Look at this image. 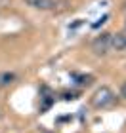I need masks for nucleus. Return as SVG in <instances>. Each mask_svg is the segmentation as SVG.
<instances>
[{
  "label": "nucleus",
  "mask_w": 126,
  "mask_h": 133,
  "mask_svg": "<svg viewBox=\"0 0 126 133\" xmlns=\"http://www.w3.org/2000/svg\"><path fill=\"white\" fill-rule=\"evenodd\" d=\"M117 103V95L113 93L111 88L107 86H101L98 88L95 91L92 93V97H90V105L94 108H109Z\"/></svg>",
  "instance_id": "nucleus-1"
},
{
  "label": "nucleus",
  "mask_w": 126,
  "mask_h": 133,
  "mask_svg": "<svg viewBox=\"0 0 126 133\" xmlns=\"http://www.w3.org/2000/svg\"><path fill=\"white\" fill-rule=\"evenodd\" d=\"M109 50H111V34L101 32L99 36H95V40L92 42V51L95 55H105Z\"/></svg>",
  "instance_id": "nucleus-2"
},
{
  "label": "nucleus",
  "mask_w": 126,
  "mask_h": 133,
  "mask_svg": "<svg viewBox=\"0 0 126 133\" xmlns=\"http://www.w3.org/2000/svg\"><path fill=\"white\" fill-rule=\"evenodd\" d=\"M111 50H117V51H126V32H117V34H111Z\"/></svg>",
  "instance_id": "nucleus-3"
},
{
  "label": "nucleus",
  "mask_w": 126,
  "mask_h": 133,
  "mask_svg": "<svg viewBox=\"0 0 126 133\" xmlns=\"http://www.w3.org/2000/svg\"><path fill=\"white\" fill-rule=\"evenodd\" d=\"M25 4H29L31 8H37V10H52L56 6L53 0H25Z\"/></svg>",
  "instance_id": "nucleus-4"
},
{
  "label": "nucleus",
  "mask_w": 126,
  "mask_h": 133,
  "mask_svg": "<svg viewBox=\"0 0 126 133\" xmlns=\"http://www.w3.org/2000/svg\"><path fill=\"white\" fill-rule=\"evenodd\" d=\"M15 72H10V70H6V72H0V88H8L11 86V84L15 82Z\"/></svg>",
  "instance_id": "nucleus-5"
},
{
  "label": "nucleus",
  "mask_w": 126,
  "mask_h": 133,
  "mask_svg": "<svg viewBox=\"0 0 126 133\" xmlns=\"http://www.w3.org/2000/svg\"><path fill=\"white\" fill-rule=\"evenodd\" d=\"M76 80H79L80 86H90V84L94 82V78H92V76H79Z\"/></svg>",
  "instance_id": "nucleus-6"
},
{
  "label": "nucleus",
  "mask_w": 126,
  "mask_h": 133,
  "mask_svg": "<svg viewBox=\"0 0 126 133\" xmlns=\"http://www.w3.org/2000/svg\"><path fill=\"white\" fill-rule=\"evenodd\" d=\"M121 95H122V97L126 99V82L122 84V88H121Z\"/></svg>",
  "instance_id": "nucleus-7"
},
{
  "label": "nucleus",
  "mask_w": 126,
  "mask_h": 133,
  "mask_svg": "<svg viewBox=\"0 0 126 133\" xmlns=\"http://www.w3.org/2000/svg\"><path fill=\"white\" fill-rule=\"evenodd\" d=\"M10 4V0H0V8H6Z\"/></svg>",
  "instance_id": "nucleus-8"
},
{
  "label": "nucleus",
  "mask_w": 126,
  "mask_h": 133,
  "mask_svg": "<svg viewBox=\"0 0 126 133\" xmlns=\"http://www.w3.org/2000/svg\"><path fill=\"white\" fill-rule=\"evenodd\" d=\"M124 27H126V21H124Z\"/></svg>",
  "instance_id": "nucleus-9"
}]
</instances>
